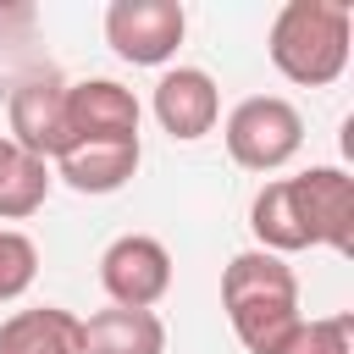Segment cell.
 <instances>
[{"label":"cell","mask_w":354,"mask_h":354,"mask_svg":"<svg viewBox=\"0 0 354 354\" xmlns=\"http://www.w3.org/2000/svg\"><path fill=\"white\" fill-rule=\"evenodd\" d=\"M221 310H227V321L249 354H277L293 337V326L304 321L293 266L282 254H266V249L232 254L221 271Z\"/></svg>","instance_id":"obj_1"},{"label":"cell","mask_w":354,"mask_h":354,"mask_svg":"<svg viewBox=\"0 0 354 354\" xmlns=\"http://www.w3.org/2000/svg\"><path fill=\"white\" fill-rule=\"evenodd\" d=\"M348 39H354V11L343 0H288L271 17L266 55L288 83L326 88L348 66Z\"/></svg>","instance_id":"obj_2"},{"label":"cell","mask_w":354,"mask_h":354,"mask_svg":"<svg viewBox=\"0 0 354 354\" xmlns=\"http://www.w3.org/2000/svg\"><path fill=\"white\" fill-rule=\"evenodd\" d=\"M221 138H227V155H232L243 171H277V166H288V160L299 155V144H304V116H299V105L282 100V94H249V100H238V105L227 111Z\"/></svg>","instance_id":"obj_3"},{"label":"cell","mask_w":354,"mask_h":354,"mask_svg":"<svg viewBox=\"0 0 354 354\" xmlns=\"http://www.w3.org/2000/svg\"><path fill=\"white\" fill-rule=\"evenodd\" d=\"M188 33V11L177 0H111L105 44L133 66H166Z\"/></svg>","instance_id":"obj_4"},{"label":"cell","mask_w":354,"mask_h":354,"mask_svg":"<svg viewBox=\"0 0 354 354\" xmlns=\"http://www.w3.org/2000/svg\"><path fill=\"white\" fill-rule=\"evenodd\" d=\"M100 288L122 310H155L171 293V254L149 232H122L100 254Z\"/></svg>","instance_id":"obj_5"},{"label":"cell","mask_w":354,"mask_h":354,"mask_svg":"<svg viewBox=\"0 0 354 354\" xmlns=\"http://www.w3.org/2000/svg\"><path fill=\"white\" fill-rule=\"evenodd\" d=\"M293 210L310 232V243H326L337 254L354 249V177L343 166H310L299 177H288Z\"/></svg>","instance_id":"obj_6"},{"label":"cell","mask_w":354,"mask_h":354,"mask_svg":"<svg viewBox=\"0 0 354 354\" xmlns=\"http://www.w3.org/2000/svg\"><path fill=\"white\" fill-rule=\"evenodd\" d=\"M88 138H138V100L116 77L66 83V149Z\"/></svg>","instance_id":"obj_7"},{"label":"cell","mask_w":354,"mask_h":354,"mask_svg":"<svg viewBox=\"0 0 354 354\" xmlns=\"http://www.w3.org/2000/svg\"><path fill=\"white\" fill-rule=\"evenodd\" d=\"M6 138L50 166L66 149V83H55V77L17 83L11 88V133Z\"/></svg>","instance_id":"obj_8"},{"label":"cell","mask_w":354,"mask_h":354,"mask_svg":"<svg viewBox=\"0 0 354 354\" xmlns=\"http://www.w3.org/2000/svg\"><path fill=\"white\" fill-rule=\"evenodd\" d=\"M155 122L171 133V138H183V144H194V138H205L210 127H216V116H221V94H216V77L210 72H199V66H171L160 83H155Z\"/></svg>","instance_id":"obj_9"},{"label":"cell","mask_w":354,"mask_h":354,"mask_svg":"<svg viewBox=\"0 0 354 354\" xmlns=\"http://www.w3.org/2000/svg\"><path fill=\"white\" fill-rule=\"evenodd\" d=\"M138 138H88L72 144L66 155L50 160V171L72 188V194H116L133 171H138Z\"/></svg>","instance_id":"obj_10"},{"label":"cell","mask_w":354,"mask_h":354,"mask_svg":"<svg viewBox=\"0 0 354 354\" xmlns=\"http://www.w3.org/2000/svg\"><path fill=\"white\" fill-rule=\"evenodd\" d=\"M77 354H166V321L155 310H94L77 321Z\"/></svg>","instance_id":"obj_11"},{"label":"cell","mask_w":354,"mask_h":354,"mask_svg":"<svg viewBox=\"0 0 354 354\" xmlns=\"http://www.w3.org/2000/svg\"><path fill=\"white\" fill-rule=\"evenodd\" d=\"M0 354H77V315L61 304L17 310L0 321Z\"/></svg>","instance_id":"obj_12"},{"label":"cell","mask_w":354,"mask_h":354,"mask_svg":"<svg viewBox=\"0 0 354 354\" xmlns=\"http://www.w3.org/2000/svg\"><path fill=\"white\" fill-rule=\"evenodd\" d=\"M50 183H55V171L0 133V221H28L44 205Z\"/></svg>","instance_id":"obj_13"},{"label":"cell","mask_w":354,"mask_h":354,"mask_svg":"<svg viewBox=\"0 0 354 354\" xmlns=\"http://www.w3.org/2000/svg\"><path fill=\"white\" fill-rule=\"evenodd\" d=\"M249 232L260 238L266 254H299V249H310V232H304V221H299V210H293V194H288V177H277V183H266V188L254 194V205H249Z\"/></svg>","instance_id":"obj_14"},{"label":"cell","mask_w":354,"mask_h":354,"mask_svg":"<svg viewBox=\"0 0 354 354\" xmlns=\"http://www.w3.org/2000/svg\"><path fill=\"white\" fill-rule=\"evenodd\" d=\"M277 354H354V315H321V321H299L293 337Z\"/></svg>","instance_id":"obj_15"},{"label":"cell","mask_w":354,"mask_h":354,"mask_svg":"<svg viewBox=\"0 0 354 354\" xmlns=\"http://www.w3.org/2000/svg\"><path fill=\"white\" fill-rule=\"evenodd\" d=\"M33 277H39V249H33V238L17 232V227H0V304H6V299H22V293L33 288Z\"/></svg>","instance_id":"obj_16"}]
</instances>
